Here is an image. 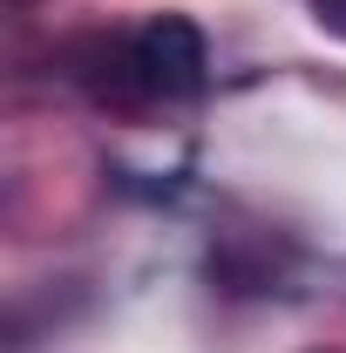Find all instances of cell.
<instances>
[{"label": "cell", "mask_w": 346, "mask_h": 353, "mask_svg": "<svg viewBox=\"0 0 346 353\" xmlns=\"http://www.w3.org/2000/svg\"><path fill=\"white\" fill-rule=\"evenodd\" d=\"M130 41H136V75H143V88H150V102H156V95H163V102H183V95L204 88L211 54H204V34H197L183 14L143 21Z\"/></svg>", "instance_id": "6da1fadb"}, {"label": "cell", "mask_w": 346, "mask_h": 353, "mask_svg": "<svg viewBox=\"0 0 346 353\" xmlns=\"http://www.w3.org/2000/svg\"><path fill=\"white\" fill-rule=\"evenodd\" d=\"M312 14H319V21H326V28L346 41V0H312Z\"/></svg>", "instance_id": "7a4b0ae2"}]
</instances>
